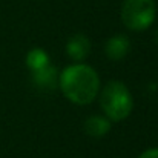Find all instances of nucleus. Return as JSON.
Returning a JSON list of instances; mask_svg holds the SVG:
<instances>
[{"label": "nucleus", "mask_w": 158, "mask_h": 158, "mask_svg": "<svg viewBox=\"0 0 158 158\" xmlns=\"http://www.w3.org/2000/svg\"><path fill=\"white\" fill-rule=\"evenodd\" d=\"M100 95V107L110 121H123L126 120L132 109L134 98L129 88L118 80H110L98 92Z\"/></svg>", "instance_id": "nucleus-2"}, {"label": "nucleus", "mask_w": 158, "mask_h": 158, "mask_svg": "<svg viewBox=\"0 0 158 158\" xmlns=\"http://www.w3.org/2000/svg\"><path fill=\"white\" fill-rule=\"evenodd\" d=\"M138 158H158V149H148V151H144L141 155Z\"/></svg>", "instance_id": "nucleus-9"}, {"label": "nucleus", "mask_w": 158, "mask_h": 158, "mask_svg": "<svg viewBox=\"0 0 158 158\" xmlns=\"http://www.w3.org/2000/svg\"><path fill=\"white\" fill-rule=\"evenodd\" d=\"M157 15L154 0H124L121 5V22L131 31L148 29Z\"/></svg>", "instance_id": "nucleus-3"}, {"label": "nucleus", "mask_w": 158, "mask_h": 158, "mask_svg": "<svg viewBox=\"0 0 158 158\" xmlns=\"http://www.w3.org/2000/svg\"><path fill=\"white\" fill-rule=\"evenodd\" d=\"M58 69L51 63L35 72H31V80L40 91H52L58 86Z\"/></svg>", "instance_id": "nucleus-4"}, {"label": "nucleus", "mask_w": 158, "mask_h": 158, "mask_svg": "<svg viewBox=\"0 0 158 158\" xmlns=\"http://www.w3.org/2000/svg\"><path fill=\"white\" fill-rule=\"evenodd\" d=\"M110 123L112 121L105 115H89L83 123V129L86 135L92 138H102L109 134L110 126H112Z\"/></svg>", "instance_id": "nucleus-7"}, {"label": "nucleus", "mask_w": 158, "mask_h": 158, "mask_svg": "<svg viewBox=\"0 0 158 158\" xmlns=\"http://www.w3.org/2000/svg\"><path fill=\"white\" fill-rule=\"evenodd\" d=\"M155 43L158 45V29H157V32H155Z\"/></svg>", "instance_id": "nucleus-10"}, {"label": "nucleus", "mask_w": 158, "mask_h": 158, "mask_svg": "<svg viewBox=\"0 0 158 158\" xmlns=\"http://www.w3.org/2000/svg\"><path fill=\"white\" fill-rule=\"evenodd\" d=\"M91 52V40L85 34H74L66 43V54L75 63L88 58Z\"/></svg>", "instance_id": "nucleus-6"}, {"label": "nucleus", "mask_w": 158, "mask_h": 158, "mask_svg": "<svg viewBox=\"0 0 158 158\" xmlns=\"http://www.w3.org/2000/svg\"><path fill=\"white\" fill-rule=\"evenodd\" d=\"M131 51V40L124 34H115L112 35L105 45V54L109 60L120 61L123 60Z\"/></svg>", "instance_id": "nucleus-5"}, {"label": "nucleus", "mask_w": 158, "mask_h": 158, "mask_svg": "<svg viewBox=\"0 0 158 158\" xmlns=\"http://www.w3.org/2000/svg\"><path fill=\"white\" fill-rule=\"evenodd\" d=\"M58 88L63 95L75 105H91L100 92V77L97 71L83 63L66 66L58 74Z\"/></svg>", "instance_id": "nucleus-1"}, {"label": "nucleus", "mask_w": 158, "mask_h": 158, "mask_svg": "<svg viewBox=\"0 0 158 158\" xmlns=\"http://www.w3.org/2000/svg\"><path fill=\"white\" fill-rule=\"evenodd\" d=\"M25 63H26V68L31 72H35V71H39V69L51 64V58H49V54L46 52L45 49H42V48H32L26 54Z\"/></svg>", "instance_id": "nucleus-8"}]
</instances>
